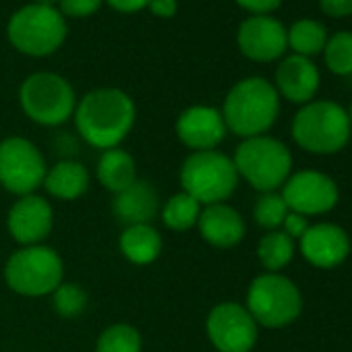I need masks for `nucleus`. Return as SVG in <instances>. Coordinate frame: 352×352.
<instances>
[{
    "mask_svg": "<svg viewBox=\"0 0 352 352\" xmlns=\"http://www.w3.org/2000/svg\"><path fill=\"white\" fill-rule=\"evenodd\" d=\"M137 120L135 100L120 87H96L77 100L73 122L81 141L106 151L120 147Z\"/></svg>",
    "mask_w": 352,
    "mask_h": 352,
    "instance_id": "1",
    "label": "nucleus"
},
{
    "mask_svg": "<svg viewBox=\"0 0 352 352\" xmlns=\"http://www.w3.org/2000/svg\"><path fill=\"white\" fill-rule=\"evenodd\" d=\"M220 112L228 133L241 139L267 135L280 116V96L265 77H245L228 89Z\"/></svg>",
    "mask_w": 352,
    "mask_h": 352,
    "instance_id": "2",
    "label": "nucleus"
},
{
    "mask_svg": "<svg viewBox=\"0 0 352 352\" xmlns=\"http://www.w3.org/2000/svg\"><path fill=\"white\" fill-rule=\"evenodd\" d=\"M352 135L348 110L333 100H313L294 114L292 139L313 155H331L342 151Z\"/></svg>",
    "mask_w": 352,
    "mask_h": 352,
    "instance_id": "3",
    "label": "nucleus"
},
{
    "mask_svg": "<svg viewBox=\"0 0 352 352\" xmlns=\"http://www.w3.org/2000/svg\"><path fill=\"white\" fill-rule=\"evenodd\" d=\"M179 183L181 191L197 199L201 206L226 204L241 179L232 155L210 149V151H191L179 170Z\"/></svg>",
    "mask_w": 352,
    "mask_h": 352,
    "instance_id": "4",
    "label": "nucleus"
},
{
    "mask_svg": "<svg viewBox=\"0 0 352 352\" xmlns=\"http://www.w3.org/2000/svg\"><path fill=\"white\" fill-rule=\"evenodd\" d=\"M239 179L259 193L282 189L292 174V151L272 135L243 139L232 155Z\"/></svg>",
    "mask_w": 352,
    "mask_h": 352,
    "instance_id": "5",
    "label": "nucleus"
},
{
    "mask_svg": "<svg viewBox=\"0 0 352 352\" xmlns=\"http://www.w3.org/2000/svg\"><path fill=\"white\" fill-rule=\"evenodd\" d=\"M5 284L19 296H50L65 282V261L54 247L32 245L13 251L3 267Z\"/></svg>",
    "mask_w": 352,
    "mask_h": 352,
    "instance_id": "6",
    "label": "nucleus"
},
{
    "mask_svg": "<svg viewBox=\"0 0 352 352\" xmlns=\"http://www.w3.org/2000/svg\"><path fill=\"white\" fill-rule=\"evenodd\" d=\"M77 100L71 81L54 71H36L19 85V106L40 126L54 129L67 124L75 114Z\"/></svg>",
    "mask_w": 352,
    "mask_h": 352,
    "instance_id": "7",
    "label": "nucleus"
},
{
    "mask_svg": "<svg viewBox=\"0 0 352 352\" xmlns=\"http://www.w3.org/2000/svg\"><path fill=\"white\" fill-rule=\"evenodd\" d=\"M67 36V17L58 7L28 3L7 21V38L11 46L25 56H50L65 44Z\"/></svg>",
    "mask_w": 352,
    "mask_h": 352,
    "instance_id": "8",
    "label": "nucleus"
},
{
    "mask_svg": "<svg viewBox=\"0 0 352 352\" xmlns=\"http://www.w3.org/2000/svg\"><path fill=\"white\" fill-rule=\"evenodd\" d=\"M245 307L259 327L282 329L300 317L302 294L288 276L263 272L251 280Z\"/></svg>",
    "mask_w": 352,
    "mask_h": 352,
    "instance_id": "9",
    "label": "nucleus"
},
{
    "mask_svg": "<svg viewBox=\"0 0 352 352\" xmlns=\"http://www.w3.org/2000/svg\"><path fill=\"white\" fill-rule=\"evenodd\" d=\"M48 172L44 151L28 137L11 135L0 141V187L15 197L42 189Z\"/></svg>",
    "mask_w": 352,
    "mask_h": 352,
    "instance_id": "10",
    "label": "nucleus"
},
{
    "mask_svg": "<svg viewBox=\"0 0 352 352\" xmlns=\"http://www.w3.org/2000/svg\"><path fill=\"white\" fill-rule=\"evenodd\" d=\"M206 333L218 352H251L259 340V325L245 305L224 300L208 313Z\"/></svg>",
    "mask_w": 352,
    "mask_h": 352,
    "instance_id": "11",
    "label": "nucleus"
},
{
    "mask_svg": "<svg viewBox=\"0 0 352 352\" xmlns=\"http://www.w3.org/2000/svg\"><path fill=\"white\" fill-rule=\"evenodd\" d=\"M288 210L300 216H321L338 206L340 191L331 176L319 170H298L288 176L280 189Z\"/></svg>",
    "mask_w": 352,
    "mask_h": 352,
    "instance_id": "12",
    "label": "nucleus"
},
{
    "mask_svg": "<svg viewBox=\"0 0 352 352\" xmlns=\"http://www.w3.org/2000/svg\"><path fill=\"white\" fill-rule=\"evenodd\" d=\"M236 46L253 63L280 60L288 50L286 25L274 15H249L236 30Z\"/></svg>",
    "mask_w": 352,
    "mask_h": 352,
    "instance_id": "13",
    "label": "nucleus"
},
{
    "mask_svg": "<svg viewBox=\"0 0 352 352\" xmlns=\"http://www.w3.org/2000/svg\"><path fill=\"white\" fill-rule=\"evenodd\" d=\"M54 228V208L40 193L17 197L7 214V230L19 247L44 245Z\"/></svg>",
    "mask_w": 352,
    "mask_h": 352,
    "instance_id": "14",
    "label": "nucleus"
},
{
    "mask_svg": "<svg viewBox=\"0 0 352 352\" xmlns=\"http://www.w3.org/2000/svg\"><path fill=\"white\" fill-rule=\"evenodd\" d=\"M174 133L189 151H210L222 145L228 129L220 108L210 104H193L176 116Z\"/></svg>",
    "mask_w": 352,
    "mask_h": 352,
    "instance_id": "15",
    "label": "nucleus"
},
{
    "mask_svg": "<svg viewBox=\"0 0 352 352\" xmlns=\"http://www.w3.org/2000/svg\"><path fill=\"white\" fill-rule=\"evenodd\" d=\"M298 249L305 261L319 270H333L342 265L350 255L348 232L329 222L311 224L309 230L298 239Z\"/></svg>",
    "mask_w": 352,
    "mask_h": 352,
    "instance_id": "16",
    "label": "nucleus"
},
{
    "mask_svg": "<svg viewBox=\"0 0 352 352\" xmlns=\"http://www.w3.org/2000/svg\"><path fill=\"white\" fill-rule=\"evenodd\" d=\"M319 83H321V75L311 58L298 54H288L280 58L274 77V87L280 100L284 98L292 104L305 106L315 100L319 91Z\"/></svg>",
    "mask_w": 352,
    "mask_h": 352,
    "instance_id": "17",
    "label": "nucleus"
},
{
    "mask_svg": "<svg viewBox=\"0 0 352 352\" xmlns=\"http://www.w3.org/2000/svg\"><path fill=\"white\" fill-rule=\"evenodd\" d=\"M199 236L214 249H232L243 243L247 234V222L243 214L226 204L204 206L197 220Z\"/></svg>",
    "mask_w": 352,
    "mask_h": 352,
    "instance_id": "18",
    "label": "nucleus"
},
{
    "mask_svg": "<svg viewBox=\"0 0 352 352\" xmlns=\"http://www.w3.org/2000/svg\"><path fill=\"white\" fill-rule=\"evenodd\" d=\"M162 199L157 189L143 179H137L129 189L112 197V214L122 226L151 224L160 216Z\"/></svg>",
    "mask_w": 352,
    "mask_h": 352,
    "instance_id": "19",
    "label": "nucleus"
},
{
    "mask_svg": "<svg viewBox=\"0 0 352 352\" xmlns=\"http://www.w3.org/2000/svg\"><path fill=\"white\" fill-rule=\"evenodd\" d=\"M91 174L77 160H58L54 166H48L42 189L48 197L58 201H77L89 191Z\"/></svg>",
    "mask_w": 352,
    "mask_h": 352,
    "instance_id": "20",
    "label": "nucleus"
},
{
    "mask_svg": "<svg viewBox=\"0 0 352 352\" xmlns=\"http://www.w3.org/2000/svg\"><path fill=\"white\" fill-rule=\"evenodd\" d=\"M118 251L133 265H151L164 251V239L153 224L124 226L118 236Z\"/></svg>",
    "mask_w": 352,
    "mask_h": 352,
    "instance_id": "21",
    "label": "nucleus"
},
{
    "mask_svg": "<svg viewBox=\"0 0 352 352\" xmlns=\"http://www.w3.org/2000/svg\"><path fill=\"white\" fill-rule=\"evenodd\" d=\"M96 179L112 195L129 189L139 179L137 162H135L133 153L122 147L102 151V155L98 157V164H96Z\"/></svg>",
    "mask_w": 352,
    "mask_h": 352,
    "instance_id": "22",
    "label": "nucleus"
},
{
    "mask_svg": "<svg viewBox=\"0 0 352 352\" xmlns=\"http://www.w3.org/2000/svg\"><path fill=\"white\" fill-rule=\"evenodd\" d=\"M201 208L204 206L197 199H193L185 191H179L162 204L160 220L172 232H189V230L197 228Z\"/></svg>",
    "mask_w": 352,
    "mask_h": 352,
    "instance_id": "23",
    "label": "nucleus"
},
{
    "mask_svg": "<svg viewBox=\"0 0 352 352\" xmlns=\"http://www.w3.org/2000/svg\"><path fill=\"white\" fill-rule=\"evenodd\" d=\"M296 241H292L284 230H270L257 243V259L265 272L282 274V270L294 259Z\"/></svg>",
    "mask_w": 352,
    "mask_h": 352,
    "instance_id": "24",
    "label": "nucleus"
},
{
    "mask_svg": "<svg viewBox=\"0 0 352 352\" xmlns=\"http://www.w3.org/2000/svg\"><path fill=\"white\" fill-rule=\"evenodd\" d=\"M327 30L317 19H298L290 28H286V40L292 54L313 58L321 54L327 42Z\"/></svg>",
    "mask_w": 352,
    "mask_h": 352,
    "instance_id": "25",
    "label": "nucleus"
},
{
    "mask_svg": "<svg viewBox=\"0 0 352 352\" xmlns=\"http://www.w3.org/2000/svg\"><path fill=\"white\" fill-rule=\"evenodd\" d=\"M96 352H143L141 331L131 323H112L98 336Z\"/></svg>",
    "mask_w": 352,
    "mask_h": 352,
    "instance_id": "26",
    "label": "nucleus"
},
{
    "mask_svg": "<svg viewBox=\"0 0 352 352\" xmlns=\"http://www.w3.org/2000/svg\"><path fill=\"white\" fill-rule=\"evenodd\" d=\"M323 60L329 73L338 77L352 75V32H336L327 38Z\"/></svg>",
    "mask_w": 352,
    "mask_h": 352,
    "instance_id": "27",
    "label": "nucleus"
},
{
    "mask_svg": "<svg viewBox=\"0 0 352 352\" xmlns=\"http://www.w3.org/2000/svg\"><path fill=\"white\" fill-rule=\"evenodd\" d=\"M52 309L58 317L63 319H77L89 302V296L85 292L83 286H79L77 282H63L52 294Z\"/></svg>",
    "mask_w": 352,
    "mask_h": 352,
    "instance_id": "28",
    "label": "nucleus"
},
{
    "mask_svg": "<svg viewBox=\"0 0 352 352\" xmlns=\"http://www.w3.org/2000/svg\"><path fill=\"white\" fill-rule=\"evenodd\" d=\"M288 206L282 199L278 191L272 193H261L253 206V220L257 226H261L265 232L270 230H280L286 216H288Z\"/></svg>",
    "mask_w": 352,
    "mask_h": 352,
    "instance_id": "29",
    "label": "nucleus"
},
{
    "mask_svg": "<svg viewBox=\"0 0 352 352\" xmlns=\"http://www.w3.org/2000/svg\"><path fill=\"white\" fill-rule=\"evenodd\" d=\"M104 0H58V11L69 19H83L91 17L100 11Z\"/></svg>",
    "mask_w": 352,
    "mask_h": 352,
    "instance_id": "30",
    "label": "nucleus"
},
{
    "mask_svg": "<svg viewBox=\"0 0 352 352\" xmlns=\"http://www.w3.org/2000/svg\"><path fill=\"white\" fill-rule=\"evenodd\" d=\"M323 15L331 19H346L352 15V0H317Z\"/></svg>",
    "mask_w": 352,
    "mask_h": 352,
    "instance_id": "31",
    "label": "nucleus"
},
{
    "mask_svg": "<svg viewBox=\"0 0 352 352\" xmlns=\"http://www.w3.org/2000/svg\"><path fill=\"white\" fill-rule=\"evenodd\" d=\"M309 226H311V222H309V218H307V216H300V214L288 212V216H286V220H284V224H282V228H280V230H284L292 241H298V239L309 230Z\"/></svg>",
    "mask_w": 352,
    "mask_h": 352,
    "instance_id": "32",
    "label": "nucleus"
},
{
    "mask_svg": "<svg viewBox=\"0 0 352 352\" xmlns=\"http://www.w3.org/2000/svg\"><path fill=\"white\" fill-rule=\"evenodd\" d=\"M234 3L249 15H272L276 9H280L282 0H234Z\"/></svg>",
    "mask_w": 352,
    "mask_h": 352,
    "instance_id": "33",
    "label": "nucleus"
},
{
    "mask_svg": "<svg viewBox=\"0 0 352 352\" xmlns=\"http://www.w3.org/2000/svg\"><path fill=\"white\" fill-rule=\"evenodd\" d=\"M147 11L157 19H170L179 11V0H149Z\"/></svg>",
    "mask_w": 352,
    "mask_h": 352,
    "instance_id": "34",
    "label": "nucleus"
},
{
    "mask_svg": "<svg viewBox=\"0 0 352 352\" xmlns=\"http://www.w3.org/2000/svg\"><path fill=\"white\" fill-rule=\"evenodd\" d=\"M104 3L108 7H112L114 11H118V13L133 15V13H139L143 9H147L149 0H104Z\"/></svg>",
    "mask_w": 352,
    "mask_h": 352,
    "instance_id": "35",
    "label": "nucleus"
},
{
    "mask_svg": "<svg viewBox=\"0 0 352 352\" xmlns=\"http://www.w3.org/2000/svg\"><path fill=\"white\" fill-rule=\"evenodd\" d=\"M32 3L44 5V7H56V5H58V0H32Z\"/></svg>",
    "mask_w": 352,
    "mask_h": 352,
    "instance_id": "36",
    "label": "nucleus"
},
{
    "mask_svg": "<svg viewBox=\"0 0 352 352\" xmlns=\"http://www.w3.org/2000/svg\"><path fill=\"white\" fill-rule=\"evenodd\" d=\"M348 118H350V126H352V102H350V108H348Z\"/></svg>",
    "mask_w": 352,
    "mask_h": 352,
    "instance_id": "37",
    "label": "nucleus"
}]
</instances>
